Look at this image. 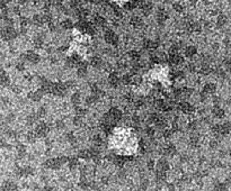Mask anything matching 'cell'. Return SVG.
Returning <instances> with one entry per match:
<instances>
[{
	"label": "cell",
	"mask_w": 231,
	"mask_h": 191,
	"mask_svg": "<svg viewBox=\"0 0 231 191\" xmlns=\"http://www.w3.org/2000/svg\"><path fill=\"white\" fill-rule=\"evenodd\" d=\"M122 118V111L119 108H112L111 110L104 115V121L107 124H113L115 121H119Z\"/></svg>",
	"instance_id": "cell-1"
},
{
	"label": "cell",
	"mask_w": 231,
	"mask_h": 191,
	"mask_svg": "<svg viewBox=\"0 0 231 191\" xmlns=\"http://www.w3.org/2000/svg\"><path fill=\"white\" fill-rule=\"evenodd\" d=\"M17 36H18V33H17V30L12 26H7V27H5V28L1 30V37L5 40H14Z\"/></svg>",
	"instance_id": "cell-2"
},
{
	"label": "cell",
	"mask_w": 231,
	"mask_h": 191,
	"mask_svg": "<svg viewBox=\"0 0 231 191\" xmlns=\"http://www.w3.org/2000/svg\"><path fill=\"white\" fill-rule=\"evenodd\" d=\"M104 38L105 40H106V43L113 45V46H116L119 42V36H117L115 32H113L112 30H106V32H105L104 34Z\"/></svg>",
	"instance_id": "cell-3"
},
{
	"label": "cell",
	"mask_w": 231,
	"mask_h": 191,
	"mask_svg": "<svg viewBox=\"0 0 231 191\" xmlns=\"http://www.w3.org/2000/svg\"><path fill=\"white\" fill-rule=\"evenodd\" d=\"M67 85L66 83H62V82H58V83H53V88H52V93L55 96H59V97H64L66 93H67Z\"/></svg>",
	"instance_id": "cell-4"
},
{
	"label": "cell",
	"mask_w": 231,
	"mask_h": 191,
	"mask_svg": "<svg viewBox=\"0 0 231 191\" xmlns=\"http://www.w3.org/2000/svg\"><path fill=\"white\" fill-rule=\"evenodd\" d=\"M24 59L28 61L30 63L32 64H37L40 61H41V56L38 55L37 53H35V52H27L26 54H24Z\"/></svg>",
	"instance_id": "cell-5"
},
{
	"label": "cell",
	"mask_w": 231,
	"mask_h": 191,
	"mask_svg": "<svg viewBox=\"0 0 231 191\" xmlns=\"http://www.w3.org/2000/svg\"><path fill=\"white\" fill-rule=\"evenodd\" d=\"M150 60H151L153 63H164L165 61L167 60V56H166L165 53H161V52H155V53H151Z\"/></svg>",
	"instance_id": "cell-6"
},
{
	"label": "cell",
	"mask_w": 231,
	"mask_h": 191,
	"mask_svg": "<svg viewBox=\"0 0 231 191\" xmlns=\"http://www.w3.org/2000/svg\"><path fill=\"white\" fill-rule=\"evenodd\" d=\"M139 7L141 8L142 12L144 15H149L152 11V2L151 1H139Z\"/></svg>",
	"instance_id": "cell-7"
},
{
	"label": "cell",
	"mask_w": 231,
	"mask_h": 191,
	"mask_svg": "<svg viewBox=\"0 0 231 191\" xmlns=\"http://www.w3.org/2000/svg\"><path fill=\"white\" fill-rule=\"evenodd\" d=\"M178 110H182L183 113H186V114H190V113H193L195 110V108H194L190 102H187V101H182V102L178 103Z\"/></svg>",
	"instance_id": "cell-8"
},
{
	"label": "cell",
	"mask_w": 231,
	"mask_h": 191,
	"mask_svg": "<svg viewBox=\"0 0 231 191\" xmlns=\"http://www.w3.org/2000/svg\"><path fill=\"white\" fill-rule=\"evenodd\" d=\"M130 24L134 27L135 30H140V28L143 27V20H142V18L140 17V16H137V15L131 17Z\"/></svg>",
	"instance_id": "cell-9"
},
{
	"label": "cell",
	"mask_w": 231,
	"mask_h": 191,
	"mask_svg": "<svg viewBox=\"0 0 231 191\" xmlns=\"http://www.w3.org/2000/svg\"><path fill=\"white\" fill-rule=\"evenodd\" d=\"M167 19H168V14L166 12L165 9L160 8V9L158 10V12H157V22L159 23L160 25H164Z\"/></svg>",
	"instance_id": "cell-10"
},
{
	"label": "cell",
	"mask_w": 231,
	"mask_h": 191,
	"mask_svg": "<svg viewBox=\"0 0 231 191\" xmlns=\"http://www.w3.org/2000/svg\"><path fill=\"white\" fill-rule=\"evenodd\" d=\"M216 91V85L215 83H212V82H209V83H206V85L203 87V93L204 95H214Z\"/></svg>",
	"instance_id": "cell-11"
},
{
	"label": "cell",
	"mask_w": 231,
	"mask_h": 191,
	"mask_svg": "<svg viewBox=\"0 0 231 191\" xmlns=\"http://www.w3.org/2000/svg\"><path fill=\"white\" fill-rule=\"evenodd\" d=\"M196 53H197V50H196V47L193 46V45H188V46H186V48L184 50V55H185V57H188V59H192L193 56H195Z\"/></svg>",
	"instance_id": "cell-12"
},
{
	"label": "cell",
	"mask_w": 231,
	"mask_h": 191,
	"mask_svg": "<svg viewBox=\"0 0 231 191\" xmlns=\"http://www.w3.org/2000/svg\"><path fill=\"white\" fill-rule=\"evenodd\" d=\"M142 45H143V47H144L145 50H156L159 44H158L157 42H155V40H152L145 38V40H143Z\"/></svg>",
	"instance_id": "cell-13"
},
{
	"label": "cell",
	"mask_w": 231,
	"mask_h": 191,
	"mask_svg": "<svg viewBox=\"0 0 231 191\" xmlns=\"http://www.w3.org/2000/svg\"><path fill=\"white\" fill-rule=\"evenodd\" d=\"M108 83L112 85V87H117L119 83H121V79L119 78V75L116 73H111L108 75Z\"/></svg>",
	"instance_id": "cell-14"
},
{
	"label": "cell",
	"mask_w": 231,
	"mask_h": 191,
	"mask_svg": "<svg viewBox=\"0 0 231 191\" xmlns=\"http://www.w3.org/2000/svg\"><path fill=\"white\" fill-rule=\"evenodd\" d=\"M28 99H30L32 101H35V102H37L40 100L42 99V97H43V92L41 90H38V91H32L28 93Z\"/></svg>",
	"instance_id": "cell-15"
},
{
	"label": "cell",
	"mask_w": 231,
	"mask_h": 191,
	"mask_svg": "<svg viewBox=\"0 0 231 191\" xmlns=\"http://www.w3.org/2000/svg\"><path fill=\"white\" fill-rule=\"evenodd\" d=\"M87 74V63L80 62L78 64V69H77V75L79 78L86 77Z\"/></svg>",
	"instance_id": "cell-16"
},
{
	"label": "cell",
	"mask_w": 231,
	"mask_h": 191,
	"mask_svg": "<svg viewBox=\"0 0 231 191\" xmlns=\"http://www.w3.org/2000/svg\"><path fill=\"white\" fill-rule=\"evenodd\" d=\"M169 62L172 63V65H179L184 62V57L179 54H175V55H169Z\"/></svg>",
	"instance_id": "cell-17"
},
{
	"label": "cell",
	"mask_w": 231,
	"mask_h": 191,
	"mask_svg": "<svg viewBox=\"0 0 231 191\" xmlns=\"http://www.w3.org/2000/svg\"><path fill=\"white\" fill-rule=\"evenodd\" d=\"M228 23V17L223 14H221V15H218L216 17V27H219V28H222L224 26L227 25Z\"/></svg>",
	"instance_id": "cell-18"
},
{
	"label": "cell",
	"mask_w": 231,
	"mask_h": 191,
	"mask_svg": "<svg viewBox=\"0 0 231 191\" xmlns=\"http://www.w3.org/2000/svg\"><path fill=\"white\" fill-rule=\"evenodd\" d=\"M48 132V125H46L45 123H41V124H38V125L36 126V133H37V135L45 136Z\"/></svg>",
	"instance_id": "cell-19"
},
{
	"label": "cell",
	"mask_w": 231,
	"mask_h": 191,
	"mask_svg": "<svg viewBox=\"0 0 231 191\" xmlns=\"http://www.w3.org/2000/svg\"><path fill=\"white\" fill-rule=\"evenodd\" d=\"M90 64H91L94 68H101V66H104L103 65V59L98 55H94L93 57H91Z\"/></svg>",
	"instance_id": "cell-20"
},
{
	"label": "cell",
	"mask_w": 231,
	"mask_h": 191,
	"mask_svg": "<svg viewBox=\"0 0 231 191\" xmlns=\"http://www.w3.org/2000/svg\"><path fill=\"white\" fill-rule=\"evenodd\" d=\"M212 114H213V116L216 118H222L224 116V110L220 106L214 105V107L212 108Z\"/></svg>",
	"instance_id": "cell-21"
},
{
	"label": "cell",
	"mask_w": 231,
	"mask_h": 191,
	"mask_svg": "<svg viewBox=\"0 0 231 191\" xmlns=\"http://www.w3.org/2000/svg\"><path fill=\"white\" fill-rule=\"evenodd\" d=\"M98 100H99V96L91 93V95L88 96L86 98V103L88 106H91V105H95V103L98 102Z\"/></svg>",
	"instance_id": "cell-22"
},
{
	"label": "cell",
	"mask_w": 231,
	"mask_h": 191,
	"mask_svg": "<svg viewBox=\"0 0 231 191\" xmlns=\"http://www.w3.org/2000/svg\"><path fill=\"white\" fill-rule=\"evenodd\" d=\"M94 23L96 26H99V27H104L106 25V19L101 15H96L94 17Z\"/></svg>",
	"instance_id": "cell-23"
},
{
	"label": "cell",
	"mask_w": 231,
	"mask_h": 191,
	"mask_svg": "<svg viewBox=\"0 0 231 191\" xmlns=\"http://www.w3.org/2000/svg\"><path fill=\"white\" fill-rule=\"evenodd\" d=\"M32 23L36 26H42L44 24V17L41 15H34L32 18Z\"/></svg>",
	"instance_id": "cell-24"
},
{
	"label": "cell",
	"mask_w": 231,
	"mask_h": 191,
	"mask_svg": "<svg viewBox=\"0 0 231 191\" xmlns=\"http://www.w3.org/2000/svg\"><path fill=\"white\" fill-rule=\"evenodd\" d=\"M212 72V69H211V66L208 64V63H204V64H202L201 65V69H200V73L203 74V75H208Z\"/></svg>",
	"instance_id": "cell-25"
},
{
	"label": "cell",
	"mask_w": 231,
	"mask_h": 191,
	"mask_svg": "<svg viewBox=\"0 0 231 191\" xmlns=\"http://www.w3.org/2000/svg\"><path fill=\"white\" fill-rule=\"evenodd\" d=\"M138 6H139V1H127V2L124 4V8H125L127 11H132L133 9H135V8L138 7Z\"/></svg>",
	"instance_id": "cell-26"
},
{
	"label": "cell",
	"mask_w": 231,
	"mask_h": 191,
	"mask_svg": "<svg viewBox=\"0 0 231 191\" xmlns=\"http://www.w3.org/2000/svg\"><path fill=\"white\" fill-rule=\"evenodd\" d=\"M60 25H61V27H62L63 30H71L72 26H73V23H72V20H70V19H64V20L61 22Z\"/></svg>",
	"instance_id": "cell-27"
},
{
	"label": "cell",
	"mask_w": 231,
	"mask_h": 191,
	"mask_svg": "<svg viewBox=\"0 0 231 191\" xmlns=\"http://www.w3.org/2000/svg\"><path fill=\"white\" fill-rule=\"evenodd\" d=\"M132 80H133V78L131 77L130 74H124L123 77L121 78V83L124 85H130V83H132Z\"/></svg>",
	"instance_id": "cell-28"
},
{
	"label": "cell",
	"mask_w": 231,
	"mask_h": 191,
	"mask_svg": "<svg viewBox=\"0 0 231 191\" xmlns=\"http://www.w3.org/2000/svg\"><path fill=\"white\" fill-rule=\"evenodd\" d=\"M33 44L36 48H41L42 46H43V37H42L41 35L37 37H35V38L33 40Z\"/></svg>",
	"instance_id": "cell-29"
},
{
	"label": "cell",
	"mask_w": 231,
	"mask_h": 191,
	"mask_svg": "<svg viewBox=\"0 0 231 191\" xmlns=\"http://www.w3.org/2000/svg\"><path fill=\"white\" fill-rule=\"evenodd\" d=\"M9 83H10V79L7 75V73H5L4 71H2L1 72V85L7 87V85H9Z\"/></svg>",
	"instance_id": "cell-30"
},
{
	"label": "cell",
	"mask_w": 231,
	"mask_h": 191,
	"mask_svg": "<svg viewBox=\"0 0 231 191\" xmlns=\"http://www.w3.org/2000/svg\"><path fill=\"white\" fill-rule=\"evenodd\" d=\"M145 103V100L144 98H135L134 101H133V105H134V107L137 108V109H139V108H141V107H143V105Z\"/></svg>",
	"instance_id": "cell-31"
},
{
	"label": "cell",
	"mask_w": 231,
	"mask_h": 191,
	"mask_svg": "<svg viewBox=\"0 0 231 191\" xmlns=\"http://www.w3.org/2000/svg\"><path fill=\"white\" fill-rule=\"evenodd\" d=\"M80 100H81V97H80L79 92H75L73 95L71 96V102L73 103V105H79Z\"/></svg>",
	"instance_id": "cell-32"
},
{
	"label": "cell",
	"mask_w": 231,
	"mask_h": 191,
	"mask_svg": "<svg viewBox=\"0 0 231 191\" xmlns=\"http://www.w3.org/2000/svg\"><path fill=\"white\" fill-rule=\"evenodd\" d=\"M129 57H130L132 61H139L140 60V53L139 52H137V51H131V52H129Z\"/></svg>",
	"instance_id": "cell-33"
},
{
	"label": "cell",
	"mask_w": 231,
	"mask_h": 191,
	"mask_svg": "<svg viewBox=\"0 0 231 191\" xmlns=\"http://www.w3.org/2000/svg\"><path fill=\"white\" fill-rule=\"evenodd\" d=\"M172 7H174L175 11H177V12H183L184 11V6L183 4H180V2H174Z\"/></svg>",
	"instance_id": "cell-34"
},
{
	"label": "cell",
	"mask_w": 231,
	"mask_h": 191,
	"mask_svg": "<svg viewBox=\"0 0 231 191\" xmlns=\"http://www.w3.org/2000/svg\"><path fill=\"white\" fill-rule=\"evenodd\" d=\"M75 110H76V114H77V116H80V117H82V116H85V115H86V109H84V108H81V107L76 106Z\"/></svg>",
	"instance_id": "cell-35"
},
{
	"label": "cell",
	"mask_w": 231,
	"mask_h": 191,
	"mask_svg": "<svg viewBox=\"0 0 231 191\" xmlns=\"http://www.w3.org/2000/svg\"><path fill=\"white\" fill-rule=\"evenodd\" d=\"M2 189L6 191H12V190H15L16 189V186L15 184H12V183H5L4 186H2Z\"/></svg>",
	"instance_id": "cell-36"
},
{
	"label": "cell",
	"mask_w": 231,
	"mask_h": 191,
	"mask_svg": "<svg viewBox=\"0 0 231 191\" xmlns=\"http://www.w3.org/2000/svg\"><path fill=\"white\" fill-rule=\"evenodd\" d=\"M45 114H46V110H45V108H44V107H41V108H38V109H37L36 116H37V117L43 118L45 116Z\"/></svg>",
	"instance_id": "cell-37"
},
{
	"label": "cell",
	"mask_w": 231,
	"mask_h": 191,
	"mask_svg": "<svg viewBox=\"0 0 231 191\" xmlns=\"http://www.w3.org/2000/svg\"><path fill=\"white\" fill-rule=\"evenodd\" d=\"M223 65L226 66V69L229 70L231 72V60L230 59H226L223 61Z\"/></svg>",
	"instance_id": "cell-38"
},
{
	"label": "cell",
	"mask_w": 231,
	"mask_h": 191,
	"mask_svg": "<svg viewBox=\"0 0 231 191\" xmlns=\"http://www.w3.org/2000/svg\"><path fill=\"white\" fill-rule=\"evenodd\" d=\"M158 166L160 168V169H164V170H166L168 168V165H167V162L165 161V160H160V161L158 162Z\"/></svg>",
	"instance_id": "cell-39"
},
{
	"label": "cell",
	"mask_w": 231,
	"mask_h": 191,
	"mask_svg": "<svg viewBox=\"0 0 231 191\" xmlns=\"http://www.w3.org/2000/svg\"><path fill=\"white\" fill-rule=\"evenodd\" d=\"M142 82V78L137 75V77H133V80H132V83L133 85H141Z\"/></svg>",
	"instance_id": "cell-40"
},
{
	"label": "cell",
	"mask_w": 231,
	"mask_h": 191,
	"mask_svg": "<svg viewBox=\"0 0 231 191\" xmlns=\"http://www.w3.org/2000/svg\"><path fill=\"white\" fill-rule=\"evenodd\" d=\"M187 69H188V71H190V72L194 73V72L196 71V66H195V64H194V63H190V64L187 65Z\"/></svg>",
	"instance_id": "cell-41"
},
{
	"label": "cell",
	"mask_w": 231,
	"mask_h": 191,
	"mask_svg": "<svg viewBox=\"0 0 231 191\" xmlns=\"http://www.w3.org/2000/svg\"><path fill=\"white\" fill-rule=\"evenodd\" d=\"M16 69L18 71H20V72H23V71L25 70V66H24V63L23 62H19L16 64Z\"/></svg>",
	"instance_id": "cell-42"
},
{
	"label": "cell",
	"mask_w": 231,
	"mask_h": 191,
	"mask_svg": "<svg viewBox=\"0 0 231 191\" xmlns=\"http://www.w3.org/2000/svg\"><path fill=\"white\" fill-rule=\"evenodd\" d=\"M64 126V123L62 119H59V120L56 121V127H59V128H62Z\"/></svg>",
	"instance_id": "cell-43"
},
{
	"label": "cell",
	"mask_w": 231,
	"mask_h": 191,
	"mask_svg": "<svg viewBox=\"0 0 231 191\" xmlns=\"http://www.w3.org/2000/svg\"><path fill=\"white\" fill-rule=\"evenodd\" d=\"M219 46H220V44H219V43H214V44H212V50H214V51H218V50H219Z\"/></svg>",
	"instance_id": "cell-44"
}]
</instances>
